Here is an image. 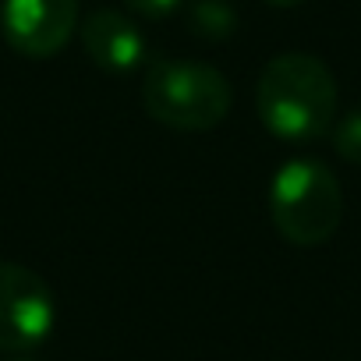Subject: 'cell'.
<instances>
[{
    "mask_svg": "<svg viewBox=\"0 0 361 361\" xmlns=\"http://www.w3.org/2000/svg\"><path fill=\"white\" fill-rule=\"evenodd\" d=\"M262 128L290 145L322 138L336 117V78L315 54H276L255 85Z\"/></svg>",
    "mask_w": 361,
    "mask_h": 361,
    "instance_id": "6da1fadb",
    "label": "cell"
},
{
    "mask_svg": "<svg viewBox=\"0 0 361 361\" xmlns=\"http://www.w3.org/2000/svg\"><path fill=\"white\" fill-rule=\"evenodd\" d=\"M145 114L173 131H209L234 106L231 78L199 61H152L142 78Z\"/></svg>",
    "mask_w": 361,
    "mask_h": 361,
    "instance_id": "7a4b0ae2",
    "label": "cell"
},
{
    "mask_svg": "<svg viewBox=\"0 0 361 361\" xmlns=\"http://www.w3.org/2000/svg\"><path fill=\"white\" fill-rule=\"evenodd\" d=\"M269 216L283 241L298 248L322 245L343 220V192L322 159H287L269 185Z\"/></svg>",
    "mask_w": 361,
    "mask_h": 361,
    "instance_id": "3957f363",
    "label": "cell"
},
{
    "mask_svg": "<svg viewBox=\"0 0 361 361\" xmlns=\"http://www.w3.org/2000/svg\"><path fill=\"white\" fill-rule=\"evenodd\" d=\"M57 322V298L50 283L22 266L0 259V350L25 354L39 347Z\"/></svg>",
    "mask_w": 361,
    "mask_h": 361,
    "instance_id": "277c9868",
    "label": "cell"
},
{
    "mask_svg": "<svg viewBox=\"0 0 361 361\" xmlns=\"http://www.w3.org/2000/svg\"><path fill=\"white\" fill-rule=\"evenodd\" d=\"M78 25V0H4L0 4V36L15 54L29 61H47L61 54Z\"/></svg>",
    "mask_w": 361,
    "mask_h": 361,
    "instance_id": "5b68a950",
    "label": "cell"
},
{
    "mask_svg": "<svg viewBox=\"0 0 361 361\" xmlns=\"http://www.w3.org/2000/svg\"><path fill=\"white\" fill-rule=\"evenodd\" d=\"M78 32H82V47H85L89 61L110 75H128V71L142 68V61L149 54L142 29L114 8H99V11L85 15Z\"/></svg>",
    "mask_w": 361,
    "mask_h": 361,
    "instance_id": "8992f818",
    "label": "cell"
},
{
    "mask_svg": "<svg viewBox=\"0 0 361 361\" xmlns=\"http://www.w3.org/2000/svg\"><path fill=\"white\" fill-rule=\"evenodd\" d=\"M238 11L227 0H192L188 8V29L206 43H224L238 32Z\"/></svg>",
    "mask_w": 361,
    "mask_h": 361,
    "instance_id": "52a82bcc",
    "label": "cell"
},
{
    "mask_svg": "<svg viewBox=\"0 0 361 361\" xmlns=\"http://www.w3.org/2000/svg\"><path fill=\"white\" fill-rule=\"evenodd\" d=\"M329 135H333L336 156L347 159V163H354V166H361V106H350V110L329 128Z\"/></svg>",
    "mask_w": 361,
    "mask_h": 361,
    "instance_id": "ba28073f",
    "label": "cell"
},
{
    "mask_svg": "<svg viewBox=\"0 0 361 361\" xmlns=\"http://www.w3.org/2000/svg\"><path fill=\"white\" fill-rule=\"evenodd\" d=\"M124 4L142 18H166L170 11H177L180 4H185V0H124Z\"/></svg>",
    "mask_w": 361,
    "mask_h": 361,
    "instance_id": "9c48e42d",
    "label": "cell"
},
{
    "mask_svg": "<svg viewBox=\"0 0 361 361\" xmlns=\"http://www.w3.org/2000/svg\"><path fill=\"white\" fill-rule=\"evenodd\" d=\"M269 8H298V4H305V0H266Z\"/></svg>",
    "mask_w": 361,
    "mask_h": 361,
    "instance_id": "30bf717a",
    "label": "cell"
},
{
    "mask_svg": "<svg viewBox=\"0 0 361 361\" xmlns=\"http://www.w3.org/2000/svg\"><path fill=\"white\" fill-rule=\"evenodd\" d=\"M4 361H32V357H25V354H11V357H4Z\"/></svg>",
    "mask_w": 361,
    "mask_h": 361,
    "instance_id": "8fae6325",
    "label": "cell"
}]
</instances>
